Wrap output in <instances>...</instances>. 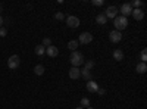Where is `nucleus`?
Segmentation results:
<instances>
[{
  "label": "nucleus",
  "instance_id": "obj_19",
  "mask_svg": "<svg viewBox=\"0 0 147 109\" xmlns=\"http://www.w3.org/2000/svg\"><path fill=\"white\" fill-rule=\"evenodd\" d=\"M44 71H46V69H44L43 65H37V66L34 68V72H35L37 75H43V74H44Z\"/></svg>",
  "mask_w": 147,
  "mask_h": 109
},
{
  "label": "nucleus",
  "instance_id": "obj_24",
  "mask_svg": "<svg viewBox=\"0 0 147 109\" xmlns=\"http://www.w3.org/2000/svg\"><path fill=\"white\" fill-rule=\"evenodd\" d=\"M91 3H93L94 6H102V5L105 3V0H91Z\"/></svg>",
  "mask_w": 147,
  "mask_h": 109
},
{
  "label": "nucleus",
  "instance_id": "obj_6",
  "mask_svg": "<svg viewBox=\"0 0 147 109\" xmlns=\"http://www.w3.org/2000/svg\"><path fill=\"white\" fill-rule=\"evenodd\" d=\"M66 24H68L69 28H77V27H80V18H77V16H68Z\"/></svg>",
  "mask_w": 147,
  "mask_h": 109
},
{
  "label": "nucleus",
  "instance_id": "obj_15",
  "mask_svg": "<svg viewBox=\"0 0 147 109\" xmlns=\"http://www.w3.org/2000/svg\"><path fill=\"white\" fill-rule=\"evenodd\" d=\"M113 59L115 60H122V59H124V52H122L121 49H116L113 52Z\"/></svg>",
  "mask_w": 147,
  "mask_h": 109
},
{
  "label": "nucleus",
  "instance_id": "obj_12",
  "mask_svg": "<svg viewBox=\"0 0 147 109\" xmlns=\"http://www.w3.org/2000/svg\"><path fill=\"white\" fill-rule=\"evenodd\" d=\"M87 90L91 91V93H96L97 90H99V86H97V83H94L93 80L87 81Z\"/></svg>",
  "mask_w": 147,
  "mask_h": 109
},
{
  "label": "nucleus",
  "instance_id": "obj_29",
  "mask_svg": "<svg viewBox=\"0 0 147 109\" xmlns=\"http://www.w3.org/2000/svg\"><path fill=\"white\" fill-rule=\"evenodd\" d=\"M2 25H3V18L0 16V28H2Z\"/></svg>",
  "mask_w": 147,
  "mask_h": 109
},
{
  "label": "nucleus",
  "instance_id": "obj_16",
  "mask_svg": "<svg viewBox=\"0 0 147 109\" xmlns=\"http://www.w3.org/2000/svg\"><path fill=\"white\" fill-rule=\"evenodd\" d=\"M96 21H97V24H100V25H105L106 21H107V18L105 16V14H99V15L96 16Z\"/></svg>",
  "mask_w": 147,
  "mask_h": 109
},
{
  "label": "nucleus",
  "instance_id": "obj_21",
  "mask_svg": "<svg viewBox=\"0 0 147 109\" xmlns=\"http://www.w3.org/2000/svg\"><path fill=\"white\" fill-rule=\"evenodd\" d=\"M43 46H44V47H49V46H52V39L46 37V39L43 40Z\"/></svg>",
  "mask_w": 147,
  "mask_h": 109
},
{
  "label": "nucleus",
  "instance_id": "obj_13",
  "mask_svg": "<svg viewBox=\"0 0 147 109\" xmlns=\"http://www.w3.org/2000/svg\"><path fill=\"white\" fill-rule=\"evenodd\" d=\"M34 52H35V55H37V56H43V55L46 53V47H44L43 44H38V46H35Z\"/></svg>",
  "mask_w": 147,
  "mask_h": 109
},
{
  "label": "nucleus",
  "instance_id": "obj_27",
  "mask_svg": "<svg viewBox=\"0 0 147 109\" xmlns=\"http://www.w3.org/2000/svg\"><path fill=\"white\" fill-rule=\"evenodd\" d=\"M6 34H7V30L6 28H0V37H6Z\"/></svg>",
  "mask_w": 147,
  "mask_h": 109
},
{
  "label": "nucleus",
  "instance_id": "obj_9",
  "mask_svg": "<svg viewBox=\"0 0 147 109\" xmlns=\"http://www.w3.org/2000/svg\"><path fill=\"white\" fill-rule=\"evenodd\" d=\"M46 53H47V56H50V58H56L59 55V49L56 46H49V47H46Z\"/></svg>",
  "mask_w": 147,
  "mask_h": 109
},
{
  "label": "nucleus",
  "instance_id": "obj_5",
  "mask_svg": "<svg viewBox=\"0 0 147 109\" xmlns=\"http://www.w3.org/2000/svg\"><path fill=\"white\" fill-rule=\"evenodd\" d=\"M118 12H119V10H118V7H116V6H109V7L106 9L105 16H106V18H112V19H115Z\"/></svg>",
  "mask_w": 147,
  "mask_h": 109
},
{
  "label": "nucleus",
  "instance_id": "obj_1",
  "mask_svg": "<svg viewBox=\"0 0 147 109\" xmlns=\"http://www.w3.org/2000/svg\"><path fill=\"white\" fill-rule=\"evenodd\" d=\"M69 60H71L72 66L80 68V65L84 64V56H82V53H80V52H72V55L69 56Z\"/></svg>",
  "mask_w": 147,
  "mask_h": 109
},
{
  "label": "nucleus",
  "instance_id": "obj_10",
  "mask_svg": "<svg viewBox=\"0 0 147 109\" xmlns=\"http://www.w3.org/2000/svg\"><path fill=\"white\" fill-rule=\"evenodd\" d=\"M69 78L71 80H77V78H80L81 77V72H80V68H75V66H72L71 69H69Z\"/></svg>",
  "mask_w": 147,
  "mask_h": 109
},
{
  "label": "nucleus",
  "instance_id": "obj_28",
  "mask_svg": "<svg viewBox=\"0 0 147 109\" xmlns=\"http://www.w3.org/2000/svg\"><path fill=\"white\" fill-rule=\"evenodd\" d=\"M96 93H99L100 96H103V94H105V90H103V89H99V90H97Z\"/></svg>",
  "mask_w": 147,
  "mask_h": 109
},
{
  "label": "nucleus",
  "instance_id": "obj_7",
  "mask_svg": "<svg viewBox=\"0 0 147 109\" xmlns=\"http://www.w3.org/2000/svg\"><path fill=\"white\" fill-rule=\"evenodd\" d=\"M109 39H110V41H112V43H119L122 40V34H121V31L113 30L112 32L109 34Z\"/></svg>",
  "mask_w": 147,
  "mask_h": 109
},
{
  "label": "nucleus",
  "instance_id": "obj_2",
  "mask_svg": "<svg viewBox=\"0 0 147 109\" xmlns=\"http://www.w3.org/2000/svg\"><path fill=\"white\" fill-rule=\"evenodd\" d=\"M113 22H115V28H116V31L125 30V28L128 27V19H127L125 16H116V18L113 19Z\"/></svg>",
  "mask_w": 147,
  "mask_h": 109
},
{
  "label": "nucleus",
  "instance_id": "obj_30",
  "mask_svg": "<svg viewBox=\"0 0 147 109\" xmlns=\"http://www.w3.org/2000/svg\"><path fill=\"white\" fill-rule=\"evenodd\" d=\"M0 10H2V5H0Z\"/></svg>",
  "mask_w": 147,
  "mask_h": 109
},
{
  "label": "nucleus",
  "instance_id": "obj_32",
  "mask_svg": "<svg viewBox=\"0 0 147 109\" xmlns=\"http://www.w3.org/2000/svg\"><path fill=\"white\" fill-rule=\"evenodd\" d=\"M87 109H93V108H87Z\"/></svg>",
  "mask_w": 147,
  "mask_h": 109
},
{
  "label": "nucleus",
  "instance_id": "obj_23",
  "mask_svg": "<svg viewBox=\"0 0 147 109\" xmlns=\"http://www.w3.org/2000/svg\"><path fill=\"white\" fill-rule=\"evenodd\" d=\"M55 18H56L57 21H62V19H65V15L62 14V12H57V14L55 15Z\"/></svg>",
  "mask_w": 147,
  "mask_h": 109
},
{
  "label": "nucleus",
  "instance_id": "obj_31",
  "mask_svg": "<svg viewBox=\"0 0 147 109\" xmlns=\"http://www.w3.org/2000/svg\"><path fill=\"white\" fill-rule=\"evenodd\" d=\"M77 109H82V108H77Z\"/></svg>",
  "mask_w": 147,
  "mask_h": 109
},
{
  "label": "nucleus",
  "instance_id": "obj_11",
  "mask_svg": "<svg viewBox=\"0 0 147 109\" xmlns=\"http://www.w3.org/2000/svg\"><path fill=\"white\" fill-rule=\"evenodd\" d=\"M131 15L134 16V19H136V21H141V19L144 18V12H143L141 9H134V10L131 12Z\"/></svg>",
  "mask_w": 147,
  "mask_h": 109
},
{
  "label": "nucleus",
  "instance_id": "obj_25",
  "mask_svg": "<svg viewBox=\"0 0 147 109\" xmlns=\"http://www.w3.org/2000/svg\"><path fill=\"white\" fill-rule=\"evenodd\" d=\"M140 58H141V62H144V64H146V60H147V56H146V49H143V50H141Z\"/></svg>",
  "mask_w": 147,
  "mask_h": 109
},
{
  "label": "nucleus",
  "instance_id": "obj_18",
  "mask_svg": "<svg viewBox=\"0 0 147 109\" xmlns=\"http://www.w3.org/2000/svg\"><path fill=\"white\" fill-rule=\"evenodd\" d=\"M78 41L77 40H71L69 43H68V49H71V50H74V52H75L77 50V47H78Z\"/></svg>",
  "mask_w": 147,
  "mask_h": 109
},
{
  "label": "nucleus",
  "instance_id": "obj_4",
  "mask_svg": "<svg viewBox=\"0 0 147 109\" xmlns=\"http://www.w3.org/2000/svg\"><path fill=\"white\" fill-rule=\"evenodd\" d=\"M93 41V35L90 34V32H82L81 35H80V41L78 43H81V44H88V43H91Z\"/></svg>",
  "mask_w": 147,
  "mask_h": 109
},
{
  "label": "nucleus",
  "instance_id": "obj_17",
  "mask_svg": "<svg viewBox=\"0 0 147 109\" xmlns=\"http://www.w3.org/2000/svg\"><path fill=\"white\" fill-rule=\"evenodd\" d=\"M136 69H137L138 74H144V72L147 71V65H146L144 62H140V64L137 65V68H136Z\"/></svg>",
  "mask_w": 147,
  "mask_h": 109
},
{
  "label": "nucleus",
  "instance_id": "obj_20",
  "mask_svg": "<svg viewBox=\"0 0 147 109\" xmlns=\"http://www.w3.org/2000/svg\"><path fill=\"white\" fill-rule=\"evenodd\" d=\"M94 65H96V64H94V60H87V62H85V69H88V71H90Z\"/></svg>",
  "mask_w": 147,
  "mask_h": 109
},
{
  "label": "nucleus",
  "instance_id": "obj_22",
  "mask_svg": "<svg viewBox=\"0 0 147 109\" xmlns=\"http://www.w3.org/2000/svg\"><path fill=\"white\" fill-rule=\"evenodd\" d=\"M81 106H87V108H88V106H90V100H88L87 97H82V99H81Z\"/></svg>",
  "mask_w": 147,
  "mask_h": 109
},
{
  "label": "nucleus",
  "instance_id": "obj_14",
  "mask_svg": "<svg viewBox=\"0 0 147 109\" xmlns=\"http://www.w3.org/2000/svg\"><path fill=\"white\" fill-rule=\"evenodd\" d=\"M80 72H81V77H82L84 80H87V81L91 80V74H90V71H88V69L82 68V69H80Z\"/></svg>",
  "mask_w": 147,
  "mask_h": 109
},
{
  "label": "nucleus",
  "instance_id": "obj_3",
  "mask_svg": "<svg viewBox=\"0 0 147 109\" xmlns=\"http://www.w3.org/2000/svg\"><path fill=\"white\" fill-rule=\"evenodd\" d=\"M19 65H21V59H19L18 55H12V56L7 59V66H9V69H18Z\"/></svg>",
  "mask_w": 147,
  "mask_h": 109
},
{
  "label": "nucleus",
  "instance_id": "obj_26",
  "mask_svg": "<svg viewBox=\"0 0 147 109\" xmlns=\"http://www.w3.org/2000/svg\"><path fill=\"white\" fill-rule=\"evenodd\" d=\"M132 6H136L137 9H140V6H143V3L140 2V0H134V2H132Z\"/></svg>",
  "mask_w": 147,
  "mask_h": 109
},
{
  "label": "nucleus",
  "instance_id": "obj_8",
  "mask_svg": "<svg viewBox=\"0 0 147 109\" xmlns=\"http://www.w3.org/2000/svg\"><path fill=\"white\" fill-rule=\"evenodd\" d=\"M119 12L122 14L121 16H125V18H127L128 15H131V12H132V9H131V5H129V3H124V5L121 6V10H119Z\"/></svg>",
  "mask_w": 147,
  "mask_h": 109
}]
</instances>
